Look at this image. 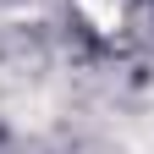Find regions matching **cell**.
Instances as JSON below:
<instances>
[{
    "label": "cell",
    "mask_w": 154,
    "mask_h": 154,
    "mask_svg": "<svg viewBox=\"0 0 154 154\" xmlns=\"http://www.w3.org/2000/svg\"><path fill=\"white\" fill-rule=\"evenodd\" d=\"M77 6L88 11V22H94V28L116 33V22H121V6H116V0H77Z\"/></svg>",
    "instance_id": "6da1fadb"
}]
</instances>
